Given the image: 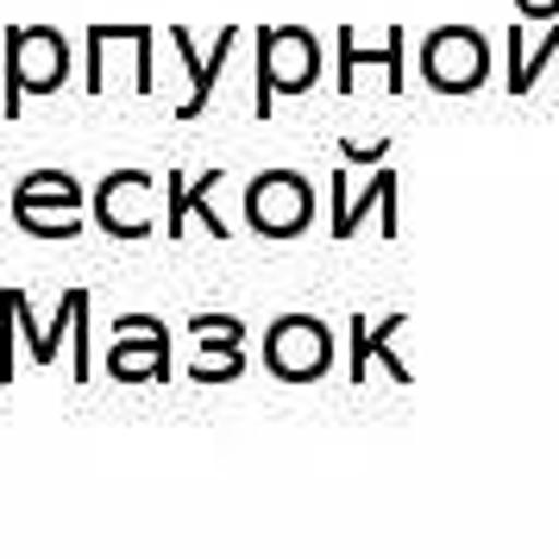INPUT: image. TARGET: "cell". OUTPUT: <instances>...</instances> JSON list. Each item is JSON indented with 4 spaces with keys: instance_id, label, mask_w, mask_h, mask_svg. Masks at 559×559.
Masks as SVG:
<instances>
[{
    "instance_id": "obj_1",
    "label": "cell",
    "mask_w": 559,
    "mask_h": 559,
    "mask_svg": "<svg viewBox=\"0 0 559 559\" xmlns=\"http://www.w3.org/2000/svg\"><path fill=\"white\" fill-rule=\"evenodd\" d=\"M321 82V45L302 26H264L258 32V88H252V114L271 120L277 95H302Z\"/></svg>"
},
{
    "instance_id": "obj_2",
    "label": "cell",
    "mask_w": 559,
    "mask_h": 559,
    "mask_svg": "<svg viewBox=\"0 0 559 559\" xmlns=\"http://www.w3.org/2000/svg\"><path fill=\"white\" fill-rule=\"evenodd\" d=\"M70 82V45L51 26H20L7 32V88H0V114L20 120L26 95H51Z\"/></svg>"
},
{
    "instance_id": "obj_3",
    "label": "cell",
    "mask_w": 559,
    "mask_h": 559,
    "mask_svg": "<svg viewBox=\"0 0 559 559\" xmlns=\"http://www.w3.org/2000/svg\"><path fill=\"white\" fill-rule=\"evenodd\" d=\"M421 82L433 95H472L490 82V45L472 26H433L421 38Z\"/></svg>"
},
{
    "instance_id": "obj_4",
    "label": "cell",
    "mask_w": 559,
    "mask_h": 559,
    "mask_svg": "<svg viewBox=\"0 0 559 559\" xmlns=\"http://www.w3.org/2000/svg\"><path fill=\"white\" fill-rule=\"evenodd\" d=\"M264 365L283 383H314L333 365V328L321 314H277L264 328Z\"/></svg>"
},
{
    "instance_id": "obj_5",
    "label": "cell",
    "mask_w": 559,
    "mask_h": 559,
    "mask_svg": "<svg viewBox=\"0 0 559 559\" xmlns=\"http://www.w3.org/2000/svg\"><path fill=\"white\" fill-rule=\"evenodd\" d=\"M314 214V182L302 170H258L246 182V221L264 239H296Z\"/></svg>"
},
{
    "instance_id": "obj_6",
    "label": "cell",
    "mask_w": 559,
    "mask_h": 559,
    "mask_svg": "<svg viewBox=\"0 0 559 559\" xmlns=\"http://www.w3.org/2000/svg\"><path fill=\"white\" fill-rule=\"evenodd\" d=\"M403 51H408V26H390L383 32V45H365L353 26H340V95H353L358 88V70H383V88L390 95H403L408 88V70H403Z\"/></svg>"
},
{
    "instance_id": "obj_7",
    "label": "cell",
    "mask_w": 559,
    "mask_h": 559,
    "mask_svg": "<svg viewBox=\"0 0 559 559\" xmlns=\"http://www.w3.org/2000/svg\"><path fill=\"white\" fill-rule=\"evenodd\" d=\"M145 195H152V177L145 170H107L95 182V227L114 233V239H145L152 233Z\"/></svg>"
},
{
    "instance_id": "obj_8",
    "label": "cell",
    "mask_w": 559,
    "mask_h": 559,
    "mask_svg": "<svg viewBox=\"0 0 559 559\" xmlns=\"http://www.w3.org/2000/svg\"><path fill=\"white\" fill-rule=\"evenodd\" d=\"M328 182H333V239H353L365 214H378L383 239H396V170H378V177L365 182V195L353 189L346 170H333Z\"/></svg>"
},
{
    "instance_id": "obj_9",
    "label": "cell",
    "mask_w": 559,
    "mask_h": 559,
    "mask_svg": "<svg viewBox=\"0 0 559 559\" xmlns=\"http://www.w3.org/2000/svg\"><path fill=\"white\" fill-rule=\"evenodd\" d=\"M164 38H170V51L182 57V63H189V102H182V120H195V114H202L207 107V95H214V88H221V63H227L233 57V45H239V32H214V57H202V45H195V32H182V26H170L164 32Z\"/></svg>"
},
{
    "instance_id": "obj_10",
    "label": "cell",
    "mask_w": 559,
    "mask_h": 559,
    "mask_svg": "<svg viewBox=\"0 0 559 559\" xmlns=\"http://www.w3.org/2000/svg\"><path fill=\"white\" fill-rule=\"evenodd\" d=\"M214 182H221V170H207V177H182V170H170L164 177V239H182V227H189V214H202L207 233L214 239H227V227H221V214H214Z\"/></svg>"
},
{
    "instance_id": "obj_11",
    "label": "cell",
    "mask_w": 559,
    "mask_h": 559,
    "mask_svg": "<svg viewBox=\"0 0 559 559\" xmlns=\"http://www.w3.org/2000/svg\"><path fill=\"white\" fill-rule=\"evenodd\" d=\"M107 371L120 383H164L170 378V333H120L107 353Z\"/></svg>"
},
{
    "instance_id": "obj_12",
    "label": "cell",
    "mask_w": 559,
    "mask_h": 559,
    "mask_svg": "<svg viewBox=\"0 0 559 559\" xmlns=\"http://www.w3.org/2000/svg\"><path fill=\"white\" fill-rule=\"evenodd\" d=\"M13 214H82V182L70 170H32L13 189Z\"/></svg>"
},
{
    "instance_id": "obj_13",
    "label": "cell",
    "mask_w": 559,
    "mask_h": 559,
    "mask_svg": "<svg viewBox=\"0 0 559 559\" xmlns=\"http://www.w3.org/2000/svg\"><path fill=\"white\" fill-rule=\"evenodd\" d=\"M396 333H403V314H383L378 328H365V314H353V383H365V365H371V358H383L390 378L408 383V365L390 358V340H396Z\"/></svg>"
},
{
    "instance_id": "obj_14",
    "label": "cell",
    "mask_w": 559,
    "mask_h": 559,
    "mask_svg": "<svg viewBox=\"0 0 559 559\" xmlns=\"http://www.w3.org/2000/svg\"><path fill=\"white\" fill-rule=\"evenodd\" d=\"M540 70H554V76H559V20L547 26V45H540V51H528V45H522V32L509 26V82H503V88H509V95H528Z\"/></svg>"
},
{
    "instance_id": "obj_15",
    "label": "cell",
    "mask_w": 559,
    "mask_h": 559,
    "mask_svg": "<svg viewBox=\"0 0 559 559\" xmlns=\"http://www.w3.org/2000/svg\"><path fill=\"white\" fill-rule=\"evenodd\" d=\"M189 333L202 340L207 353H239V340H246V321H239V314H189Z\"/></svg>"
},
{
    "instance_id": "obj_16",
    "label": "cell",
    "mask_w": 559,
    "mask_h": 559,
    "mask_svg": "<svg viewBox=\"0 0 559 559\" xmlns=\"http://www.w3.org/2000/svg\"><path fill=\"white\" fill-rule=\"evenodd\" d=\"M32 239H76L82 233V214H13Z\"/></svg>"
},
{
    "instance_id": "obj_17",
    "label": "cell",
    "mask_w": 559,
    "mask_h": 559,
    "mask_svg": "<svg viewBox=\"0 0 559 559\" xmlns=\"http://www.w3.org/2000/svg\"><path fill=\"white\" fill-rule=\"evenodd\" d=\"M70 340H76V383L88 378V289H76V308H70Z\"/></svg>"
},
{
    "instance_id": "obj_18",
    "label": "cell",
    "mask_w": 559,
    "mask_h": 559,
    "mask_svg": "<svg viewBox=\"0 0 559 559\" xmlns=\"http://www.w3.org/2000/svg\"><path fill=\"white\" fill-rule=\"evenodd\" d=\"M239 371H246V358H239V353H207L189 378H195V383H227V378H239Z\"/></svg>"
},
{
    "instance_id": "obj_19",
    "label": "cell",
    "mask_w": 559,
    "mask_h": 559,
    "mask_svg": "<svg viewBox=\"0 0 559 559\" xmlns=\"http://www.w3.org/2000/svg\"><path fill=\"white\" fill-rule=\"evenodd\" d=\"M340 157H346V164H383V157H390V139H371V145H365V139H346Z\"/></svg>"
},
{
    "instance_id": "obj_20",
    "label": "cell",
    "mask_w": 559,
    "mask_h": 559,
    "mask_svg": "<svg viewBox=\"0 0 559 559\" xmlns=\"http://www.w3.org/2000/svg\"><path fill=\"white\" fill-rule=\"evenodd\" d=\"M515 20H540V26H554L559 0H515Z\"/></svg>"
},
{
    "instance_id": "obj_21",
    "label": "cell",
    "mask_w": 559,
    "mask_h": 559,
    "mask_svg": "<svg viewBox=\"0 0 559 559\" xmlns=\"http://www.w3.org/2000/svg\"><path fill=\"white\" fill-rule=\"evenodd\" d=\"M120 333H164V321H157V314H120V321H114V340H120Z\"/></svg>"
}]
</instances>
